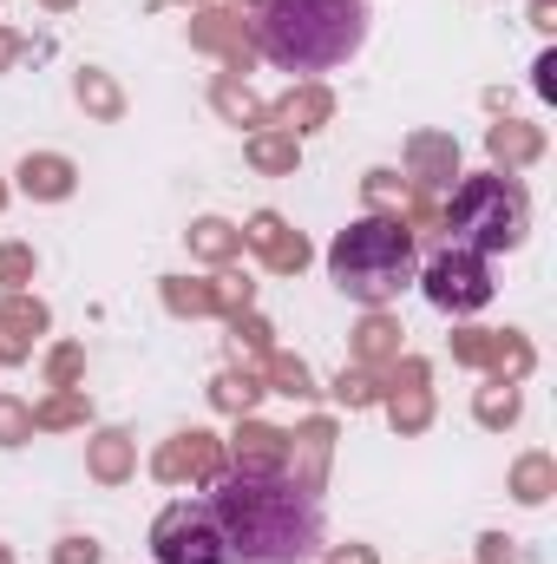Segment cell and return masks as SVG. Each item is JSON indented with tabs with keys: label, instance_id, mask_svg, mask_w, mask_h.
<instances>
[{
	"label": "cell",
	"instance_id": "cell-1",
	"mask_svg": "<svg viewBox=\"0 0 557 564\" xmlns=\"http://www.w3.org/2000/svg\"><path fill=\"white\" fill-rule=\"evenodd\" d=\"M230 564H315L328 519L321 499L282 466H223L204 492Z\"/></svg>",
	"mask_w": 557,
	"mask_h": 564
},
{
	"label": "cell",
	"instance_id": "cell-2",
	"mask_svg": "<svg viewBox=\"0 0 557 564\" xmlns=\"http://www.w3.org/2000/svg\"><path fill=\"white\" fill-rule=\"evenodd\" d=\"M368 40V0H263L256 46L282 73L348 66Z\"/></svg>",
	"mask_w": 557,
	"mask_h": 564
},
{
	"label": "cell",
	"instance_id": "cell-3",
	"mask_svg": "<svg viewBox=\"0 0 557 564\" xmlns=\"http://www.w3.org/2000/svg\"><path fill=\"white\" fill-rule=\"evenodd\" d=\"M328 276H335V289H341L348 302L381 308V302H394L401 289H414L419 250L394 217H361V224H348V230L328 243Z\"/></svg>",
	"mask_w": 557,
	"mask_h": 564
},
{
	"label": "cell",
	"instance_id": "cell-4",
	"mask_svg": "<svg viewBox=\"0 0 557 564\" xmlns=\"http://www.w3.org/2000/svg\"><path fill=\"white\" fill-rule=\"evenodd\" d=\"M446 230L459 250L472 257H505L532 237V197L518 177H499V171H479L452 191V210H446Z\"/></svg>",
	"mask_w": 557,
	"mask_h": 564
},
{
	"label": "cell",
	"instance_id": "cell-5",
	"mask_svg": "<svg viewBox=\"0 0 557 564\" xmlns=\"http://www.w3.org/2000/svg\"><path fill=\"white\" fill-rule=\"evenodd\" d=\"M414 282L426 289V302L446 308V315H479V308L499 295V282H492V257H472V250H459V243H446Z\"/></svg>",
	"mask_w": 557,
	"mask_h": 564
},
{
	"label": "cell",
	"instance_id": "cell-6",
	"mask_svg": "<svg viewBox=\"0 0 557 564\" xmlns=\"http://www.w3.org/2000/svg\"><path fill=\"white\" fill-rule=\"evenodd\" d=\"M151 558L157 564H230L223 558V532H217L210 506H204V499L164 506L157 525H151Z\"/></svg>",
	"mask_w": 557,
	"mask_h": 564
}]
</instances>
